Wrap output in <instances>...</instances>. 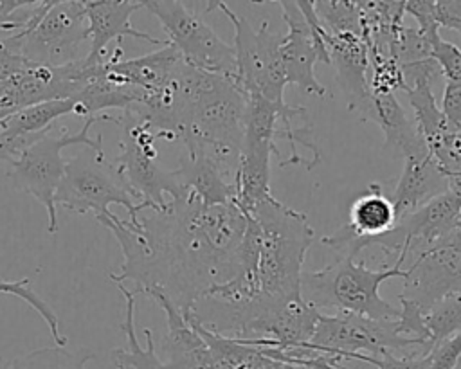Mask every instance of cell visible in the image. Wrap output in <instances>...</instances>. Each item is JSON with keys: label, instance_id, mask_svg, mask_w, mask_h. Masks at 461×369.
<instances>
[{"label": "cell", "instance_id": "20", "mask_svg": "<svg viewBox=\"0 0 461 369\" xmlns=\"http://www.w3.org/2000/svg\"><path fill=\"white\" fill-rule=\"evenodd\" d=\"M175 171L182 187L203 205H221L234 200V184H229L220 169L198 153H185Z\"/></svg>", "mask_w": 461, "mask_h": 369}, {"label": "cell", "instance_id": "31", "mask_svg": "<svg viewBox=\"0 0 461 369\" xmlns=\"http://www.w3.org/2000/svg\"><path fill=\"white\" fill-rule=\"evenodd\" d=\"M355 360L373 364L376 369H430V355L421 349H416L407 356H396L391 351H384L378 356L357 355Z\"/></svg>", "mask_w": 461, "mask_h": 369}, {"label": "cell", "instance_id": "19", "mask_svg": "<svg viewBox=\"0 0 461 369\" xmlns=\"http://www.w3.org/2000/svg\"><path fill=\"white\" fill-rule=\"evenodd\" d=\"M321 313V310L303 299L294 301L265 319L258 338H270L279 349L306 347L313 337Z\"/></svg>", "mask_w": 461, "mask_h": 369}, {"label": "cell", "instance_id": "15", "mask_svg": "<svg viewBox=\"0 0 461 369\" xmlns=\"http://www.w3.org/2000/svg\"><path fill=\"white\" fill-rule=\"evenodd\" d=\"M121 54L122 49L121 43H117L115 52L108 59H104L103 70L110 79L140 90L144 94V101L162 90L173 79L178 67L184 63L178 50L169 43L158 50L131 59H121Z\"/></svg>", "mask_w": 461, "mask_h": 369}, {"label": "cell", "instance_id": "24", "mask_svg": "<svg viewBox=\"0 0 461 369\" xmlns=\"http://www.w3.org/2000/svg\"><path fill=\"white\" fill-rule=\"evenodd\" d=\"M94 358V351L79 347L76 351L65 346L40 347L9 362L11 369H86V362Z\"/></svg>", "mask_w": 461, "mask_h": 369}, {"label": "cell", "instance_id": "18", "mask_svg": "<svg viewBox=\"0 0 461 369\" xmlns=\"http://www.w3.org/2000/svg\"><path fill=\"white\" fill-rule=\"evenodd\" d=\"M362 121H373L385 135L384 148H394L403 158L429 153L416 128L414 119L407 115L394 94L371 95V103Z\"/></svg>", "mask_w": 461, "mask_h": 369}, {"label": "cell", "instance_id": "23", "mask_svg": "<svg viewBox=\"0 0 461 369\" xmlns=\"http://www.w3.org/2000/svg\"><path fill=\"white\" fill-rule=\"evenodd\" d=\"M407 97L414 113L412 119L429 151L439 142V139L452 126L447 122L445 115L441 113V108L432 92V85L418 81L407 88Z\"/></svg>", "mask_w": 461, "mask_h": 369}, {"label": "cell", "instance_id": "26", "mask_svg": "<svg viewBox=\"0 0 461 369\" xmlns=\"http://www.w3.org/2000/svg\"><path fill=\"white\" fill-rule=\"evenodd\" d=\"M432 347L461 331V292L450 293L425 313Z\"/></svg>", "mask_w": 461, "mask_h": 369}, {"label": "cell", "instance_id": "10", "mask_svg": "<svg viewBox=\"0 0 461 369\" xmlns=\"http://www.w3.org/2000/svg\"><path fill=\"white\" fill-rule=\"evenodd\" d=\"M308 349L331 355L337 358H353L357 355L378 356L384 351H398L405 347H430L418 340L403 337L396 331V320H373L348 311L335 315L321 313Z\"/></svg>", "mask_w": 461, "mask_h": 369}, {"label": "cell", "instance_id": "29", "mask_svg": "<svg viewBox=\"0 0 461 369\" xmlns=\"http://www.w3.org/2000/svg\"><path fill=\"white\" fill-rule=\"evenodd\" d=\"M430 59H434L447 81L461 83V49L443 40L439 32L430 36Z\"/></svg>", "mask_w": 461, "mask_h": 369}, {"label": "cell", "instance_id": "2", "mask_svg": "<svg viewBox=\"0 0 461 369\" xmlns=\"http://www.w3.org/2000/svg\"><path fill=\"white\" fill-rule=\"evenodd\" d=\"M249 216L258 227V257L252 274L258 304L245 338H254L259 324L283 306L303 299V261L313 241V229L304 212L290 209L276 196L258 203Z\"/></svg>", "mask_w": 461, "mask_h": 369}, {"label": "cell", "instance_id": "38", "mask_svg": "<svg viewBox=\"0 0 461 369\" xmlns=\"http://www.w3.org/2000/svg\"><path fill=\"white\" fill-rule=\"evenodd\" d=\"M115 369H124V367H121V365H115Z\"/></svg>", "mask_w": 461, "mask_h": 369}, {"label": "cell", "instance_id": "17", "mask_svg": "<svg viewBox=\"0 0 461 369\" xmlns=\"http://www.w3.org/2000/svg\"><path fill=\"white\" fill-rule=\"evenodd\" d=\"M447 191L448 176L441 171L430 153L405 158L393 198L396 221Z\"/></svg>", "mask_w": 461, "mask_h": 369}, {"label": "cell", "instance_id": "4", "mask_svg": "<svg viewBox=\"0 0 461 369\" xmlns=\"http://www.w3.org/2000/svg\"><path fill=\"white\" fill-rule=\"evenodd\" d=\"M393 277H405L400 266L371 270L355 259L339 257L315 272H303L301 297L317 310L322 306L355 313L373 320H396L400 310L380 295V284Z\"/></svg>", "mask_w": 461, "mask_h": 369}, {"label": "cell", "instance_id": "11", "mask_svg": "<svg viewBox=\"0 0 461 369\" xmlns=\"http://www.w3.org/2000/svg\"><path fill=\"white\" fill-rule=\"evenodd\" d=\"M277 4L288 27L279 47L286 83L295 85L306 94L326 95V86L317 81L313 68L315 63L331 65V61L321 36L322 25L315 14L313 0H283Z\"/></svg>", "mask_w": 461, "mask_h": 369}, {"label": "cell", "instance_id": "6", "mask_svg": "<svg viewBox=\"0 0 461 369\" xmlns=\"http://www.w3.org/2000/svg\"><path fill=\"white\" fill-rule=\"evenodd\" d=\"M56 207L77 214L92 212L97 221L110 220L115 212L110 205H122L135 223L139 218L140 202L104 155L83 148L79 153L70 157L65 164V173L56 191Z\"/></svg>", "mask_w": 461, "mask_h": 369}, {"label": "cell", "instance_id": "32", "mask_svg": "<svg viewBox=\"0 0 461 369\" xmlns=\"http://www.w3.org/2000/svg\"><path fill=\"white\" fill-rule=\"evenodd\" d=\"M434 2L436 0H405V13H409L416 20V29L425 36H432L439 31Z\"/></svg>", "mask_w": 461, "mask_h": 369}, {"label": "cell", "instance_id": "21", "mask_svg": "<svg viewBox=\"0 0 461 369\" xmlns=\"http://www.w3.org/2000/svg\"><path fill=\"white\" fill-rule=\"evenodd\" d=\"M119 290L122 292L124 297V320L121 324V329L126 337V347H117L112 351V358L115 365H121L124 369H167L162 358L157 355L155 342H153V333L146 328L144 337H146V346L142 347L137 331H135V293L133 290H128L122 283H117Z\"/></svg>", "mask_w": 461, "mask_h": 369}, {"label": "cell", "instance_id": "8", "mask_svg": "<svg viewBox=\"0 0 461 369\" xmlns=\"http://www.w3.org/2000/svg\"><path fill=\"white\" fill-rule=\"evenodd\" d=\"M205 11H221L234 27V58L236 83L249 95H263L274 103H285L283 92L286 83L279 47L285 34L268 31V20L254 29L247 18L238 16L225 2H205Z\"/></svg>", "mask_w": 461, "mask_h": 369}, {"label": "cell", "instance_id": "22", "mask_svg": "<svg viewBox=\"0 0 461 369\" xmlns=\"http://www.w3.org/2000/svg\"><path fill=\"white\" fill-rule=\"evenodd\" d=\"M76 104V99H56L22 108L0 122V131L14 137L47 131L54 126L56 119L74 113Z\"/></svg>", "mask_w": 461, "mask_h": 369}, {"label": "cell", "instance_id": "14", "mask_svg": "<svg viewBox=\"0 0 461 369\" xmlns=\"http://www.w3.org/2000/svg\"><path fill=\"white\" fill-rule=\"evenodd\" d=\"M86 22H88V38L90 58L103 59L106 45L110 41L121 43L122 38L144 40L153 45H167V40L142 32L131 25V14L142 9V0H83Z\"/></svg>", "mask_w": 461, "mask_h": 369}, {"label": "cell", "instance_id": "7", "mask_svg": "<svg viewBox=\"0 0 461 369\" xmlns=\"http://www.w3.org/2000/svg\"><path fill=\"white\" fill-rule=\"evenodd\" d=\"M117 124L122 126L121 153L112 164L140 202V209L162 211L167 203L166 194L171 196L169 200L187 194L176 171L164 169L158 164L155 142L160 139L169 140L167 135L128 113H121Z\"/></svg>", "mask_w": 461, "mask_h": 369}, {"label": "cell", "instance_id": "13", "mask_svg": "<svg viewBox=\"0 0 461 369\" xmlns=\"http://www.w3.org/2000/svg\"><path fill=\"white\" fill-rule=\"evenodd\" d=\"M321 36L328 49L330 61L337 70V83L342 88L348 108L357 112L362 119L371 103L367 43L358 34H330L324 29Z\"/></svg>", "mask_w": 461, "mask_h": 369}, {"label": "cell", "instance_id": "34", "mask_svg": "<svg viewBox=\"0 0 461 369\" xmlns=\"http://www.w3.org/2000/svg\"><path fill=\"white\" fill-rule=\"evenodd\" d=\"M29 67L31 65L18 52L5 47L4 41L0 40V85L7 83L9 79H13L14 76H18Z\"/></svg>", "mask_w": 461, "mask_h": 369}, {"label": "cell", "instance_id": "33", "mask_svg": "<svg viewBox=\"0 0 461 369\" xmlns=\"http://www.w3.org/2000/svg\"><path fill=\"white\" fill-rule=\"evenodd\" d=\"M441 113L447 122L457 130H461V83L447 81L441 97Z\"/></svg>", "mask_w": 461, "mask_h": 369}, {"label": "cell", "instance_id": "25", "mask_svg": "<svg viewBox=\"0 0 461 369\" xmlns=\"http://www.w3.org/2000/svg\"><path fill=\"white\" fill-rule=\"evenodd\" d=\"M319 23L330 34L362 36V20L357 2L351 0H313Z\"/></svg>", "mask_w": 461, "mask_h": 369}, {"label": "cell", "instance_id": "16", "mask_svg": "<svg viewBox=\"0 0 461 369\" xmlns=\"http://www.w3.org/2000/svg\"><path fill=\"white\" fill-rule=\"evenodd\" d=\"M149 295L166 313L167 331L162 340V362L167 369H218L207 344L184 317V313L158 290Z\"/></svg>", "mask_w": 461, "mask_h": 369}, {"label": "cell", "instance_id": "37", "mask_svg": "<svg viewBox=\"0 0 461 369\" xmlns=\"http://www.w3.org/2000/svg\"><path fill=\"white\" fill-rule=\"evenodd\" d=\"M0 369H11V367H9V362L4 360L2 356H0Z\"/></svg>", "mask_w": 461, "mask_h": 369}, {"label": "cell", "instance_id": "9", "mask_svg": "<svg viewBox=\"0 0 461 369\" xmlns=\"http://www.w3.org/2000/svg\"><path fill=\"white\" fill-rule=\"evenodd\" d=\"M142 5L157 16L167 36V43L178 50L187 65L236 79L232 45L225 43L187 2L142 0Z\"/></svg>", "mask_w": 461, "mask_h": 369}, {"label": "cell", "instance_id": "5", "mask_svg": "<svg viewBox=\"0 0 461 369\" xmlns=\"http://www.w3.org/2000/svg\"><path fill=\"white\" fill-rule=\"evenodd\" d=\"M32 67H63L72 63L88 40L83 0L36 2L27 23L0 38Z\"/></svg>", "mask_w": 461, "mask_h": 369}, {"label": "cell", "instance_id": "28", "mask_svg": "<svg viewBox=\"0 0 461 369\" xmlns=\"http://www.w3.org/2000/svg\"><path fill=\"white\" fill-rule=\"evenodd\" d=\"M369 92L371 95L394 94V90H405L407 83L402 72V67L396 59L382 52H369Z\"/></svg>", "mask_w": 461, "mask_h": 369}, {"label": "cell", "instance_id": "35", "mask_svg": "<svg viewBox=\"0 0 461 369\" xmlns=\"http://www.w3.org/2000/svg\"><path fill=\"white\" fill-rule=\"evenodd\" d=\"M50 130V128H49ZM45 131L41 133H34V135H22V137H14V135H5L0 131V160L5 162H13L27 146H31L36 139H40Z\"/></svg>", "mask_w": 461, "mask_h": 369}, {"label": "cell", "instance_id": "27", "mask_svg": "<svg viewBox=\"0 0 461 369\" xmlns=\"http://www.w3.org/2000/svg\"><path fill=\"white\" fill-rule=\"evenodd\" d=\"M31 279L29 277H22L16 281H7V279H0V293L5 295H14L18 299H22L23 302H27L49 326V331L56 342V346H65L67 338L65 335H61L59 331V320L58 315L52 311V308L36 293L31 290Z\"/></svg>", "mask_w": 461, "mask_h": 369}, {"label": "cell", "instance_id": "1", "mask_svg": "<svg viewBox=\"0 0 461 369\" xmlns=\"http://www.w3.org/2000/svg\"><path fill=\"white\" fill-rule=\"evenodd\" d=\"M99 223L115 236L122 252L121 272L110 279L115 284L133 281L135 295L158 290L184 315L243 268L247 216L234 202L203 205L187 193L162 211H140L135 223L117 214Z\"/></svg>", "mask_w": 461, "mask_h": 369}, {"label": "cell", "instance_id": "30", "mask_svg": "<svg viewBox=\"0 0 461 369\" xmlns=\"http://www.w3.org/2000/svg\"><path fill=\"white\" fill-rule=\"evenodd\" d=\"M398 299H400L402 310H400V315L396 319V331L400 335H403V337L418 338V340L425 342L432 349L430 335H429L427 326H425V313H423V310L416 302H412V301H409V299H405L402 295H398Z\"/></svg>", "mask_w": 461, "mask_h": 369}, {"label": "cell", "instance_id": "12", "mask_svg": "<svg viewBox=\"0 0 461 369\" xmlns=\"http://www.w3.org/2000/svg\"><path fill=\"white\" fill-rule=\"evenodd\" d=\"M403 270V292L400 295L427 313L443 297L461 292V241L430 248Z\"/></svg>", "mask_w": 461, "mask_h": 369}, {"label": "cell", "instance_id": "3", "mask_svg": "<svg viewBox=\"0 0 461 369\" xmlns=\"http://www.w3.org/2000/svg\"><path fill=\"white\" fill-rule=\"evenodd\" d=\"M97 122H119V117L104 113L86 117L77 131H70L65 126H52L31 146H27L9 166V176L20 191L34 196L47 211V232H58V212H56V191L65 173L63 149L68 146H83L97 155H104L101 135L90 137L88 131Z\"/></svg>", "mask_w": 461, "mask_h": 369}, {"label": "cell", "instance_id": "36", "mask_svg": "<svg viewBox=\"0 0 461 369\" xmlns=\"http://www.w3.org/2000/svg\"><path fill=\"white\" fill-rule=\"evenodd\" d=\"M434 9L438 27L461 31V0H436Z\"/></svg>", "mask_w": 461, "mask_h": 369}]
</instances>
